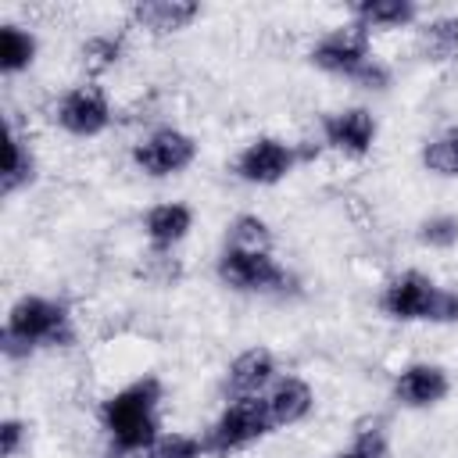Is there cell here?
I'll use <instances>...</instances> for the list:
<instances>
[{
    "instance_id": "3957f363",
    "label": "cell",
    "mask_w": 458,
    "mask_h": 458,
    "mask_svg": "<svg viewBox=\"0 0 458 458\" xmlns=\"http://www.w3.org/2000/svg\"><path fill=\"white\" fill-rule=\"evenodd\" d=\"M215 272L229 290H240V293H286L293 286V276L268 250L225 247L218 254Z\"/></svg>"
},
{
    "instance_id": "44dd1931",
    "label": "cell",
    "mask_w": 458,
    "mask_h": 458,
    "mask_svg": "<svg viewBox=\"0 0 458 458\" xmlns=\"http://www.w3.org/2000/svg\"><path fill=\"white\" fill-rule=\"evenodd\" d=\"M125 54V39L114 36V32H100V36H89L82 43V64L89 72H104V68H114Z\"/></svg>"
},
{
    "instance_id": "8992f818",
    "label": "cell",
    "mask_w": 458,
    "mask_h": 458,
    "mask_svg": "<svg viewBox=\"0 0 458 458\" xmlns=\"http://www.w3.org/2000/svg\"><path fill=\"white\" fill-rule=\"evenodd\" d=\"M369 25L361 21H347V25H336L333 32H326L315 47H311V64L329 72V75H354L365 61H369Z\"/></svg>"
},
{
    "instance_id": "7a4b0ae2",
    "label": "cell",
    "mask_w": 458,
    "mask_h": 458,
    "mask_svg": "<svg viewBox=\"0 0 458 458\" xmlns=\"http://www.w3.org/2000/svg\"><path fill=\"white\" fill-rule=\"evenodd\" d=\"M72 340H75V329H72L68 308L50 297L25 293L7 311L0 351L18 361V358H29L36 347H68Z\"/></svg>"
},
{
    "instance_id": "603a6c76",
    "label": "cell",
    "mask_w": 458,
    "mask_h": 458,
    "mask_svg": "<svg viewBox=\"0 0 458 458\" xmlns=\"http://www.w3.org/2000/svg\"><path fill=\"white\" fill-rule=\"evenodd\" d=\"M143 458H204V440L186 437V433H172V437H157Z\"/></svg>"
},
{
    "instance_id": "7402d4cb",
    "label": "cell",
    "mask_w": 458,
    "mask_h": 458,
    "mask_svg": "<svg viewBox=\"0 0 458 458\" xmlns=\"http://www.w3.org/2000/svg\"><path fill=\"white\" fill-rule=\"evenodd\" d=\"M268 243H272V233L258 215H240L225 236V247H240V250H268Z\"/></svg>"
},
{
    "instance_id": "ac0fdd59",
    "label": "cell",
    "mask_w": 458,
    "mask_h": 458,
    "mask_svg": "<svg viewBox=\"0 0 458 458\" xmlns=\"http://www.w3.org/2000/svg\"><path fill=\"white\" fill-rule=\"evenodd\" d=\"M36 179V157L32 150L18 140V132L7 125V154H4V175H0V190L11 197L21 186H29Z\"/></svg>"
},
{
    "instance_id": "30bf717a",
    "label": "cell",
    "mask_w": 458,
    "mask_h": 458,
    "mask_svg": "<svg viewBox=\"0 0 458 458\" xmlns=\"http://www.w3.org/2000/svg\"><path fill=\"white\" fill-rule=\"evenodd\" d=\"M322 140L326 147L340 150V154H351V157H361L372 150V140H376V118L369 107H344V111H333L322 118Z\"/></svg>"
},
{
    "instance_id": "7c38bea8",
    "label": "cell",
    "mask_w": 458,
    "mask_h": 458,
    "mask_svg": "<svg viewBox=\"0 0 458 458\" xmlns=\"http://www.w3.org/2000/svg\"><path fill=\"white\" fill-rule=\"evenodd\" d=\"M197 14H200V4H193V0H143V4L132 7V21L143 25L147 32H154V36L179 32Z\"/></svg>"
},
{
    "instance_id": "52a82bcc",
    "label": "cell",
    "mask_w": 458,
    "mask_h": 458,
    "mask_svg": "<svg viewBox=\"0 0 458 458\" xmlns=\"http://www.w3.org/2000/svg\"><path fill=\"white\" fill-rule=\"evenodd\" d=\"M297 161H301L297 147H290V143H283L276 136H258L240 150L233 172L250 186H276L293 172Z\"/></svg>"
},
{
    "instance_id": "6da1fadb",
    "label": "cell",
    "mask_w": 458,
    "mask_h": 458,
    "mask_svg": "<svg viewBox=\"0 0 458 458\" xmlns=\"http://www.w3.org/2000/svg\"><path fill=\"white\" fill-rule=\"evenodd\" d=\"M157 404L161 383L154 376L122 386L100 404V422L107 429L114 454H143L157 440Z\"/></svg>"
},
{
    "instance_id": "cb8c5ba5",
    "label": "cell",
    "mask_w": 458,
    "mask_h": 458,
    "mask_svg": "<svg viewBox=\"0 0 458 458\" xmlns=\"http://www.w3.org/2000/svg\"><path fill=\"white\" fill-rule=\"evenodd\" d=\"M419 243L437 247V250L454 247L458 243V215H429L419 225Z\"/></svg>"
},
{
    "instance_id": "d4e9b609",
    "label": "cell",
    "mask_w": 458,
    "mask_h": 458,
    "mask_svg": "<svg viewBox=\"0 0 458 458\" xmlns=\"http://www.w3.org/2000/svg\"><path fill=\"white\" fill-rule=\"evenodd\" d=\"M336 458H390V444H386L383 429L372 426V429H361L354 437V444L347 451H340Z\"/></svg>"
},
{
    "instance_id": "4fadbf2b",
    "label": "cell",
    "mask_w": 458,
    "mask_h": 458,
    "mask_svg": "<svg viewBox=\"0 0 458 458\" xmlns=\"http://www.w3.org/2000/svg\"><path fill=\"white\" fill-rule=\"evenodd\" d=\"M276 376V358L272 351L265 347H250L243 354L233 358L229 372H225V386L236 394V397H254L261 386H268Z\"/></svg>"
},
{
    "instance_id": "9a60e30c",
    "label": "cell",
    "mask_w": 458,
    "mask_h": 458,
    "mask_svg": "<svg viewBox=\"0 0 458 458\" xmlns=\"http://www.w3.org/2000/svg\"><path fill=\"white\" fill-rule=\"evenodd\" d=\"M311 404H315V394H311V386H308L304 379H297V376L279 379V383L268 390V397H265V408H268L272 426H293V422H301V419L311 411Z\"/></svg>"
},
{
    "instance_id": "484cf974",
    "label": "cell",
    "mask_w": 458,
    "mask_h": 458,
    "mask_svg": "<svg viewBox=\"0 0 458 458\" xmlns=\"http://www.w3.org/2000/svg\"><path fill=\"white\" fill-rule=\"evenodd\" d=\"M358 86H365V89H386L390 86V68L383 64V61H376V57H369L354 75H351Z\"/></svg>"
},
{
    "instance_id": "277c9868",
    "label": "cell",
    "mask_w": 458,
    "mask_h": 458,
    "mask_svg": "<svg viewBox=\"0 0 458 458\" xmlns=\"http://www.w3.org/2000/svg\"><path fill=\"white\" fill-rule=\"evenodd\" d=\"M272 429L268 408L258 397H236L208 429L204 437V451L208 454H233L240 447H250L254 440H261Z\"/></svg>"
},
{
    "instance_id": "5b68a950",
    "label": "cell",
    "mask_w": 458,
    "mask_h": 458,
    "mask_svg": "<svg viewBox=\"0 0 458 458\" xmlns=\"http://www.w3.org/2000/svg\"><path fill=\"white\" fill-rule=\"evenodd\" d=\"M193 157H197L193 136H186V132H179V129H172V125L154 129L147 140H140V143L132 147L136 168H140L143 175H150V179L179 175V172H186V168L193 165Z\"/></svg>"
},
{
    "instance_id": "ffe728a7",
    "label": "cell",
    "mask_w": 458,
    "mask_h": 458,
    "mask_svg": "<svg viewBox=\"0 0 458 458\" xmlns=\"http://www.w3.org/2000/svg\"><path fill=\"white\" fill-rule=\"evenodd\" d=\"M422 165L437 175L454 179L458 175V125H447L422 147Z\"/></svg>"
},
{
    "instance_id": "5bb4252c",
    "label": "cell",
    "mask_w": 458,
    "mask_h": 458,
    "mask_svg": "<svg viewBox=\"0 0 458 458\" xmlns=\"http://www.w3.org/2000/svg\"><path fill=\"white\" fill-rule=\"evenodd\" d=\"M143 229H147V240L154 250H172L179 240H186V233L193 229V211L179 200L172 204H157L147 211L143 218Z\"/></svg>"
},
{
    "instance_id": "d6986e66",
    "label": "cell",
    "mask_w": 458,
    "mask_h": 458,
    "mask_svg": "<svg viewBox=\"0 0 458 458\" xmlns=\"http://www.w3.org/2000/svg\"><path fill=\"white\" fill-rule=\"evenodd\" d=\"M36 61V36L25 32L21 25H0V72L18 75Z\"/></svg>"
},
{
    "instance_id": "4316f807",
    "label": "cell",
    "mask_w": 458,
    "mask_h": 458,
    "mask_svg": "<svg viewBox=\"0 0 458 458\" xmlns=\"http://www.w3.org/2000/svg\"><path fill=\"white\" fill-rule=\"evenodd\" d=\"M25 444V422L21 419H4L0 422V454L4 458H14Z\"/></svg>"
},
{
    "instance_id": "2e32d148",
    "label": "cell",
    "mask_w": 458,
    "mask_h": 458,
    "mask_svg": "<svg viewBox=\"0 0 458 458\" xmlns=\"http://www.w3.org/2000/svg\"><path fill=\"white\" fill-rule=\"evenodd\" d=\"M354 21L369 25V29H401L408 21H415L419 7L411 0H361L351 7Z\"/></svg>"
},
{
    "instance_id": "83f0119b",
    "label": "cell",
    "mask_w": 458,
    "mask_h": 458,
    "mask_svg": "<svg viewBox=\"0 0 458 458\" xmlns=\"http://www.w3.org/2000/svg\"><path fill=\"white\" fill-rule=\"evenodd\" d=\"M429 322H458V290H444L437 293V304L429 311Z\"/></svg>"
},
{
    "instance_id": "ba28073f",
    "label": "cell",
    "mask_w": 458,
    "mask_h": 458,
    "mask_svg": "<svg viewBox=\"0 0 458 458\" xmlns=\"http://www.w3.org/2000/svg\"><path fill=\"white\" fill-rule=\"evenodd\" d=\"M437 293H440V286L426 272L408 268V272H401L386 283V290L379 297V308L397 322H429Z\"/></svg>"
},
{
    "instance_id": "9c48e42d",
    "label": "cell",
    "mask_w": 458,
    "mask_h": 458,
    "mask_svg": "<svg viewBox=\"0 0 458 458\" xmlns=\"http://www.w3.org/2000/svg\"><path fill=\"white\" fill-rule=\"evenodd\" d=\"M57 125L72 136H97L111 125V104L100 86H75L57 100Z\"/></svg>"
},
{
    "instance_id": "8fae6325",
    "label": "cell",
    "mask_w": 458,
    "mask_h": 458,
    "mask_svg": "<svg viewBox=\"0 0 458 458\" xmlns=\"http://www.w3.org/2000/svg\"><path fill=\"white\" fill-rule=\"evenodd\" d=\"M451 390V379L440 365L433 361H411L397 372L394 379V397L408 408H429V404H440Z\"/></svg>"
},
{
    "instance_id": "e0dca14e",
    "label": "cell",
    "mask_w": 458,
    "mask_h": 458,
    "mask_svg": "<svg viewBox=\"0 0 458 458\" xmlns=\"http://www.w3.org/2000/svg\"><path fill=\"white\" fill-rule=\"evenodd\" d=\"M419 50L426 61H437V64L458 57V14H440L426 21L419 32Z\"/></svg>"
}]
</instances>
